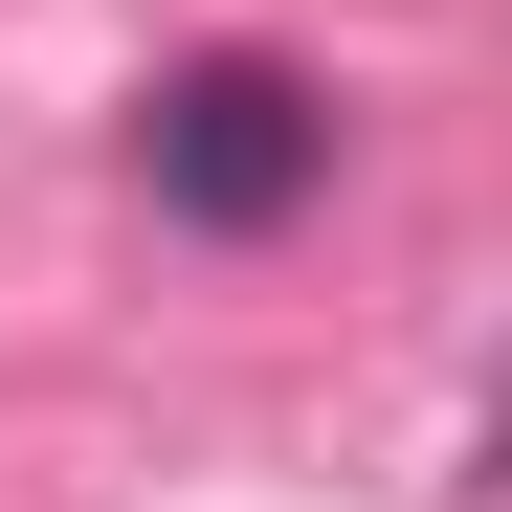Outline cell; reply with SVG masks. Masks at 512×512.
Masks as SVG:
<instances>
[{"label": "cell", "instance_id": "obj_1", "mask_svg": "<svg viewBox=\"0 0 512 512\" xmlns=\"http://www.w3.org/2000/svg\"><path fill=\"white\" fill-rule=\"evenodd\" d=\"M134 156H156V201H179V223H290L312 179H334V90H312V67H268V45H201L179 67V90H156L134 112Z\"/></svg>", "mask_w": 512, "mask_h": 512}]
</instances>
